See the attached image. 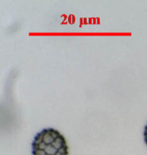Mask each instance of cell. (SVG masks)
Segmentation results:
<instances>
[{"label": "cell", "mask_w": 147, "mask_h": 155, "mask_svg": "<svg viewBox=\"0 0 147 155\" xmlns=\"http://www.w3.org/2000/svg\"><path fill=\"white\" fill-rule=\"evenodd\" d=\"M33 155H68V146L63 135L53 128L36 133L32 142Z\"/></svg>", "instance_id": "1"}, {"label": "cell", "mask_w": 147, "mask_h": 155, "mask_svg": "<svg viewBox=\"0 0 147 155\" xmlns=\"http://www.w3.org/2000/svg\"><path fill=\"white\" fill-rule=\"evenodd\" d=\"M143 137H144V142H145V145H147V124L145 126V128H144Z\"/></svg>", "instance_id": "2"}]
</instances>
